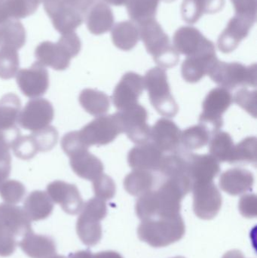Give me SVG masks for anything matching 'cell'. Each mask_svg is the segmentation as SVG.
Wrapping results in <instances>:
<instances>
[{
	"mask_svg": "<svg viewBox=\"0 0 257 258\" xmlns=\"http://www.w3.org/2000/svg\"><path fill=\"white\" fill-rule=\"evenodd\" d=\"M254 19L246 17H235L231 20L229 26L218 40V47L223 53H230L239 45L241 41L247 36L249 28Z\"/></svg>",
	"mask_w": 257,
	"mask_h": 258,
	"instance_id": "obj_23",
	"label": "cell"
},
{
	"mask_svg": "<svg viewBox=\"0 0 257 258\" xmlns=\"http://www.w3.org/2000/svg\"><path fill=\"white\" fill-rule=\"evenodd\" d=\"M93 256L90 250H84L69 254L67 258H93Z\"/></svg>",
	"mask_w": 257,
	"mask_h": 258,
	"instance_id": "obj_49",
	"label": "cell"
},
{
	"mask_svg": "<svg viewBox=\"0 0 257 258\" xmlns=\"http://www.w3.org/2000/svg\"><path fill=\"white\" fill-rule=\"evenodd\" d=\"M143 81L149 101L155 110L164 117H175L179 107L170 92L165 71L158 67L152 68L146 73Z\"/></svg>",
	"mask_w": 257,
	"mask_h": 258,
	"instance_id": "obj_5",
	"label": "cell"
},
{
	"mask_svg": "<svg viewBox=\"0 0 257 258\" xmlns=\"http://www.w3.org/2000/svg\"><path fill=\"white\" fill-rule=\"evenodd\" d=\"M93 189L97 198L106 201L114 198L116 186L114 180L110 176L103 173L93 180Z\"/></svg>",
	"mask_w": 257,
	"mask_h": 258,
	"instance_id": "obj_41",
	"label": "cell"
},
{
	"mask_svg": "<svg viewBox=\"0 0 257 258\" xmlns=\"http://www.w3.org/2000/svg\"><path fill=\"white\" fill-rule=\"evenodd\" d=\"M256 90L251 92L242 88L235 93L233 101L253 117L256 118Z\"/></svg>",
	"mask_w": 257,
	"mask_h": 258,
	"instance_id": "obj_42",
	"label": "cell"
},
{
	"mask_svg": "<svg viewBox=\"0 0 257 258\" xmlns=\"http://www.w3.org/2000/svg\"><path fill=\"white\" fill-rule=\"evenodd\" d=\"M155 183V177L151 171L134 170L125 177L124 187L134 197H140L152 190Z\"/></svg>",
	"mask_w": 257,
	"mask_h": 258,
	"instance_id": "obj_32",
	"label": "cell"
},
{
	"mask_svg": "<svg viewBox=\"0 0 257 258\" xmlns=\"http://www.w3.org/2000/svg\"><path fill=\"white\" fill-rule=\"evenodd\" d=\"M22 251L30 258H48L57 252L54 239L45 235L27 233L18 243Z\"/></svg>",
	"mask_w": 257,
	"mask_h": 258,
	"instance_id": "obj_25",
	"label": "cell"
},
{
	"mask_svg": "<svg viewBox=\"0 0 257 258\" xmlns=\"http://www.w3.org/2000/svg\"><path fill=\"white\" fill-rule=\"evenodd\" d=\"M158 0H128V10L132 19L141 24L153 19Z\"/></svg>",
	"mask_w": 257,
	"mask_h": 258,
	"instance_id": "obj_36",
	"label": "cell"
},
{
	"mask_svg": "<svg viewBox=\"0 0 257 258\" xmlns=\"http://www.w3.org/2000/svg\"><path fill=\"white\" fill-rule=\"evenodd\" d=\"M12 171V161L0 162V186L7 180Z\"/></svg>",
	"mask_w": 257,
	"mask_h": 258,
	"instance_id": "obj_47",
	"label": "cell"
},
{
	"mask_svg": "<svg viewBox=\"0 0 257 258\" xmlns=\"http://www.w3.org/2000/svg\"><path fill=\"white\" fill-rule=\"evenodd\" d=\"M31 135L36 141L39 152H48L52 150L58 140L57 129L51 125L33 132Z\"/></svg>",
	"mask_w": 257,
	"mask_h": 258,
	"instance_id": "obj_40",
	"label": "cell"
},
{
	"mask_svg": "<svg viewBox=\"0 0 257 258\" xmlns=\"http://www.w3.org/2000/svg\"><path fill=\"white\" fill-rule=\"evenodd\" d=\"M0 229L17 237H24L33 231L31 221L24 209L15 205L0 204Z\"/></svg>",
	"mask_w": 257,
	"mask_h": 258,
	"instance_id": "obj_17",
	"label": "cell"
},
{
	"mask_svg": "<svg viewBox=\"0 0 257 258\" xmlns=\"http://www.w3.org/2000/svg\"><path fill=\"white\" fill-rule=\"evenodd\" d=\"M233 103L230 91L224 88L212 89L202 104V113L199 123L205 125L213 135L220 132L223 125V114Z\"/></svg>",
	"mask_w": 257,
	"mask_h": 258,
	"instance_id": "obj_8",
	"label": "cell"
},
{
	"mask_svg": "<svg viewBox=\"0 0 257 258\" xmlns=\"http://www.w3.org/2000/svg\"><path fill=\"white\" fill-rule=\"evenodd\" d=\"M18 245L17 238L0 229V256L1 257H9L12 255L16 250Z\"/></svg>",
	"mask_w": 257,
	"mask_h": 258,
	"instance_id": "obj_45",
	"label": "cell"
},
{
	"mask_svg": "<svg viewBox=\"0 0 257 258\" xmlns=\"http://www.w3.org/2000/svg\"><path fill=\"white\" fill-rule=\"evenodd\" d=\"M81 43L75 32L61 35L56 43L45 41L35 50V57L44 66L55 71H65L70 64L72 57L79 54Z\"/></svg>",
	"mask_w": 257,
	"mask_h": 258,
	"instance_id": "obj_3",
	"label": "cell"
},
{
	"mask_svg": "<svg viewBox=\"0 0 257 258\" xmlns=\"http://www.w3.org/2000/svg\"><path fill=\"white\" fill-rule=\"evenodd\" d=\"M47 194L53 203L60 205L68 215H78L82 209L84 202L75 184L55 180L47 186Z\"/></svg>",
	"mask_w": 257,
	"mask_h": 258,
	"instance_id": "obj_16",
	"label": "cell"
},
{
	"mask_svg": "<svg viewBox=\"0 0 257 258\" xmlns=\"http://www.w3.org/2000/svg\"><path fill=\"white\" fill-rule=\"evenodd\" d=\"M12 150L16 157L23 160L33 159L38 153L37 146L32 135L17 137L12 144Z\"/></svg>",
	"mask_w": 257,
	"mask_h": 258,
	"instance_id": "obj_38",
	"label": "cell"
},
{
	"mask_svg": "<svg viewBox=\"0 0 257 258\" xmlns=\"http://www.w3.org/2000/svg\"><path fill=\"white\" fill-rule=\"evenodd\" d=\"M25 194V186L18 180H7L0 186V197L8 204L21 203Z\"/></svg>",
	"mask_w": 257,
	"mask_h": 258,
	"instance_id": "obj_39",
	"label": "cell"
},
{
	"mask_svg": "<svg viewBox=\"0 0 257 258\" xmlns=\"http://www.w3.org/2000/svg\"><path fill=\"white\" fill-rule=\"evenodd\" d=\"M220 189L231 196L250 192L254 184L253 173L245 168H234L222 173L219 180Z\"/></svg>",
	"mask_w": 257,
	"mask_h": 258,
	"instance_id": "obj_21",
	"label": "cell"
},
{
	"mask_svg": "<svg viewBox=\"0 0 257 258\" xmlns=\"http://www.w3.org/2000/svg\"><path fill=\"white\" fill-rule=\"evenodd\" d=\"M144 90L143 78L134 72L124 74L112 95L113 104L119 111L138 104Z\"/></svg>",
	"mask_w": 257,
	"mask_h": 258,
	"instance_id": "obj_15",
	"label": "cell"
},
{
	"mask_svg": "<svg viewBox=\"0 0 257 258\" xmlns=\"http://www.w3.org/2000/svg\"><path fill=\"white\" fill-rule=\"evenodd\" d=\"M60 144H61L63 152L69 157L78 150H82V149H89L81 142L78 131H74V132L66 134L62 138Z\"/></svg>",
	"mask_w": 257,
	"mask_h": 258,
	"instance_id": "obj_43",
	"label": "cell"
},
{
	"mask_svg": "<svg viewBox=\"0 0 257 258\" xmlns=\"http://www.w3.org/2000/svg\"><path fill=\"white\" fill-rule=\"evenodd\" d=\"M181 133L174 121L161 118L151 128L150 140L163 153H170L179 150Z\"/></svg>",
	"mask_w": 257,
	"mask_h": 258,
	"instance_id": "obj_19",
	"label": "cell"
},
{
	"mask_svg": "<svg viewBox=\"0 0 257 258\" xmlns=\"http://www.w3.org/2000/svg\"><path fill=\"white\" fill-rule=\"evenodd\" d=\"M93 258H123V257L116 251H106L94 254Z\"/></svg>",
	"mask_w": 257,
	"mask_h": 258,
	"instance_id": "obj_48",
	"label": "cell"
},
{
	"mask_svg": "<svg viewBox=\"0 0 257 258\" xmlns=\"http://www.w3.org/2000/svg\"><path fill=\"white\" fill-rule=\"evenodd\" d=\"M86 24L91 33L101 35L111 27L113 16L110 8L103 3H95L86 14Z\"/></svg>",
	"mask_w": 257,
	"mask_h": 258,
	"instance_id": "obj_28",
	"label": "cell"
},
{
	"mask_svg": "<svg viewBox=\"0 0 257 258\" xmlns=\"http://www.w3.org/2000/svg\"><path fill=\"white\" fill-rule=\"evenodd\" d=\"M21 101L19 97L14 93H9L0 99V132L19 135L18 128V117L21 112Z\"/></svg>",
	"mask_w": 257,
	"mask_h": 258,
	"instance_id": "obj_24",
	"label": "cell"
},
{
	"mask_svg": "<svg viewBox=\"0 0 257 258\" xmlns=\"http://www.w3.org/2000/svg\"><path fill=\"white\" fill-rule=\"evenodd\" d=\"M164 153L152 142L138 144L128 155L129 166L134 170L159 171L164 159Z\"/></svg>",
	"mask_w": 257,
	"mask_h": 258,
	"instance_id": "obj_18",
	"label": "cell"
},
{
	"mask_svg": "<svg viewBox=\"0 0 257 258\" xmlns=\"http://www.w3.org/2000/svg\"><path fill=\"white\" fill-rule=\"evenodd\" d=\"M16 81L23 95L33 99L46 93L49 87V74L44 65L36 61L30 68L18 71Z\"/></svg>",
	"mask_w": 257,
	"mask_h": 258,
	"instance_id": "obj_13",
	"label": "cell"
},
{
	"mask_svg": "<svg viewBox=\"0 0 257 258\" xmlns=\"http://www.w3.org/2000/svg\"><path fill=\"white\" fill-rule=\"evenodd\" d=\"M6 0H0V24L9 20L6 15Z\"/></svg>",
	"mask_w": 257,
	"mask_h": 258,
	"instance_id": "obj_50",
	"label": "cell"
},
{
	"mask_svg": "<svg viewBox=\"0 0 257 258\" xmlns=\"http://www.w3.org/2000/svg\"><path fill=\"white\" fill-rule=\"evenodd\" d=\"M212 136V134L205 125L199 123L182 132L181 144L185 150H198L205 147Z\"/></svg>",
	"mask_w": 257,
	"mask_h": 258,
	"instance_id": "obj_34",
	"label": "cell"
},
{
	"mask_svg": "<svg viewBox=\"0 0 257 258\" xmlns=\"http://www.w3.org/2000/svg\"><path fill=\"white\" fill-rule=\"evenodd\" d=\"M185 232L181 214L141 221L137 229L139 239L154 248H163L178 242Z\"/></svg>",
	"mask_w": 257,
	"mask_h": 258,
	"instance_id": "obj_1",
	"label": "cell"
},
{
	"mask_svg": "<svg viewBox=\"0 0 257 258\" xmlns=\"http://www.w3.org/2000/svg\"><path fill=\"white\" fill-rule=\"evenodd\" d=\"M191 191L193 210L196 216L202 220L215 218L221 209L223 199L214 182L193 183Z\"/></svg>",
	"mask_w": 257,
	"mask_h": 258,
	"instance_id": "obj_11",
	"label": "cell"
},
{
	"mask_svg": "<svg viewBox=\"0 0 257 258\" xmlns=\"http://www.w3.org/2000/svg\"><path fill=\"white\" fill-rule=\"evenodd\" d=\"M222 258H245L241 251L238 250H231L226 252Z\"/></svg>",
	"mask_w": 257,
	"mask_h": 258,
	"instance_id": "obj_51",
	"label": "cell"
},
{
	"mask_svg": "<svg viewBox=\"0 0 257 258\" xmlns=\"http://www.w3.org/2000/svg\"><path fill=\"white\" fill-rule=\"evenodd\" d=\"M52 104L45 98H33L20 112L18 124L21 128L31 132L49 126L54 119Z\"/></svg>",
	"mask_w": 257,
	"mask_h": 258,
	"instance_id": "obj_12",
	"label": "cell"
},
{
	"mask_svg": "<svg viewBox=\"0 0 257 258\" xmlns=\"http://www.w3.org/2000/svg\"><path fill=\"white\" fill-rule=\"evenodd\" d=\"M19 135H10V134L3 133L0 132V162H6V161H12L10 150L12 147V144L14 140Z\"/></svg>",
	"mask_w": 257,
	"mask_h": 258,
	"instance_id": "obj_46",
	"label": "cell"
},
{
	"mask_svg": "<svg viewBox=\"0 0 257 258\" xmlns=\"http://www.w3.org/2000/svg\"><path fill=\"white\" fill-rule=\"evenodd\" d=\"M48 258H67L63 255H57V254H54V255L51 256V257Z\"/></svg>",
	"mask_w": 257,
	"mask_h": 258,
	"instance_id": "obj_52",
	"label": "cell"
},
{
	"mask_svg": "<svg viewBox=\"0 0 257 258\" xmlns=\"http://www.w3.org/2000/svg\"><path fill=\"white\" fill-rule=\"evenodd\" d=\"M81 214L77 219L76 232L84 245L95 246L102 239L101 221L107 215L105 201L94 197L83 205Z\"/></svg>",
	"mask_w": 257,
	"mask_h": 258,
	"instance_id": "obj_6",
	"label": "cell"
},
{
	"mask_svg": "<svg viewBox=\"0 0 257 258\" xmlns=\"http://www.w3.org/2000/svg\"><path fill=\"white\" fill-rule=\"evenodd\" d=\"M223 4V0H184L183 17L188 22H196L205 13L218 12Z\"/></svg>",
	"mask_w": 257,
	"mask_h": 258,
	"instance_id": "obj_31",
	"label": "cell"
},
{
	"mask_svg": "<svg viewBox=\"0 0 257 258\" xmlns=\"http://www.w3.org/2000/svg\"><path fill=\"white\" fill-rule=\"evenodd\" d=\"M234 147L233 140L229 133L218 132L214 134L210 140V154L219 162H229Z\"/></svg>",
	"mask_w": 257,
	"mask_h": 258,
	"instance_id": "obj_33",
	"label": "cell"
},
{
	"mask_svg": "<svg viewBox=\"0 0 257 258\" xmlns=\"http://www.w3.org/2000/svg\"><path fill=\"white\" fill-rule=\"evenodd\" d=\"M175 49L187 57L216 54L215 47L196 29L184 27L174 38Z\"/></svg>",
	"mask_w": 257,
	"mask_h": 258,
	"instance_id": "obj_14",
	"label": "cell"
},
{
	"mask_svg": "<svg viewBox=\"0 0 257 258\" xmlns=\"http://www.w3.org/2000/svg\"><path fill=\"white\" fill-rule=\"evenodd\" d=\"M140 36L148 52L157 64L162 68H172L178 64L179 53L170 44L168 36L154 19L140 24Z\"/></svg>",
	"mask_w": 257,
	"mask_h": 258,
	"instance_id": "obj_4",
	"label": "cell"
},
{
	"mask_svg": "<svg viewBox=\"0 0 257 258\" xmlns=\"http://www.w3.org/2000/svg\"><path fill=\"white\" fill-rule=\"evenodd\" d=\"M229 163L231 165H256V138L247 137L234 147Z\"/></svg>",
	"mask_w": 257,
	"mask_h": 258,
	"instance_id": "obj_35",
	"label": "cell"
},
{
	"mask_svg": "<svg viewBox=\"0 0 257 258\" xmlns=\"http://www.w3.org/2000/svg\"><path fill=\"white\" fill-rule=\"evenodd\" d=\"M174 258H185V257H181V256H178V257H174Z\"/></svg>",
	"mask_w": 257,
	"mask_h": 258,
	"instance_id": "obj_53",
	"label": "cell"
},
{
	"mask_svg": "<svg viewBox=\"0 0 257 258\" xmlns=\"http://www.w3.org/2000/svg\"><path fill=\"white\" fill-rule=\"evenodd\" d=\"M217 60L216 54L187 57L182 64L183 78L187 83H198L208 75L211 67Z\"/></svg>",
	"mask_w": 257,
	"mask_h": 258,
	"instance_id": "obj_27",
	"label": "cell"
},
{
	"mask_svg": "<svg viewBox=\"0 0 257 258\" xmlns=\"http://www.w3.org/2000/svg\"><path fill=\"white\" fill-rule=\"evenodd\" d=\"M210 78L228 90L237 87L256 86V65L247 67L238 62L226 63L217 60L208 72Z\"/></svg>",
	"mask_w": 257,
	"mask_h": 258,
	"instance_id": "obj_7",
	"label": "cell"
},
{
	"mask_svg": "<svg viewBox=\"0 0 257 258\" xmlns=\"http://www.w3.org/2000/svg\"><path fill=\"white\" fill-rule=\"evenodd\" d=\"M20 59L18 50L7 47L0 48V78L11 80L18 74Z\"/></svg>",
	"mask_w": 257,
	"mask_h": 258,
	"instance_id": "obj_37",
	"label": "cell"
},
{
	"mask_svg": "<svg viewBox=\"0 0 257 258\" xmlns=\"http://www.w3.org/2000/svg\"><path fill=\"white\" fill-rule=\"evenodd\" d=\"M119 119L122 133L137 144L149 142L151 128L147 123L148 113L140 104L115 113Z\"/></svg>",
	"mask_w": 257,
	"mask_h": 258,
	"instance_id": "obj_10",
	"label": "cell"
},
{
	"mask_svg": "<svg viewBox=\"0 0 257 258\" xmlns=\"http://www.w3.org/2000/svg\"><path fill=\"white\" fill-rule=\"evenodd\" d=\"M27 34L19 20L9 19L0 24V48L19 50L25 45Z\"/></svg>",
	"mask_w": 257,
	"mask_h": 258,
	"instance_id": "obj_30",
	"label": "cell"
},
{
	"mask_svg": "<svg viewBox=\"0 0 257 258\" xmlns=\"http://www.w3.org/2000/svg\"><path fill=\"white\" fill-rule=\"evenodd\" d=\"M69 165L76 175L90 181L104 173V164L99 158L91 153L89 149H82L71 155Z\"/></svg>",
	"mask_w": 257,
	"mask_h": 258,
	"instance_id": "obj_22",
	"label": "cell"
},
{
	"mask_svg": "<svg viewBox=\"0 0 257 258\" xmlns=\"http://www.w3.org/2000/svg\"><path fill=\"white\" fill-rule=\"evenodd\" d=\"M23 209L30 221H42L51 215L54 203L46 192L35 190L26 198Z\"/></svg>",
	"mask_w": 257,
	"mask_h": 258,
	"instance_id": "obj_26",
	"label": "cell"
},
{
	"mask_svg": "<svg viewBox=\"0 0 257 258\" xmlns=\"http://www.w3.org/2000/svg\"><path fill=\"white\" fill-rule=\"evenodd\" d=\"M238 209L243 216L247 218L256 217V197L255 194H247L240 199Z\"/></svg>",
	"mask_w": 257,
	"mask_h": 258,
	"instance_id": "obj_44",
	"label": "cell"
},
{
	"mask_svg": "<svg viewBox=\"0 0 257 258\" xmlns=\"http://www.w3.org/2000/svg\"><path fill=\"white\" fill-rule=\"evenodd\" d=\"M220 162L211 154L188 153V174L192 183L214 181L220 173Z\"/></svg>",
	"mask_w": 257,
	"mask_h": 258,
	"instance_id": "obj_20",
	"label": "cell"
},
{
	"mask_svg": "<svg viewBox=\"0 0 257 258\" xmlns=\"http://www.w3.org/2000/svg\"><path fill=\"white\" fill-rule=\"evenodd\" d=\"M78 132L81 142L88 148L107 145L122 133L116 114L98 116Z\"/></svg>",
	"mask_w": 257,
	"mask_h": 258,
	"instance_id": "obj_9",
	"label": "cell"
},
{
	"mask_svg": "<svg viewBox=\"0 0 257 258\" xmlns=\"http://www.w3.org/2000/svg\"><path fill=\"white\" fill-rule=\"evenodd\" d=\"M78 101L87 113L97 117L103 116L110 110V97L96 89H85L81 91Z\"/></svg>",
	"mask_w": 257,
	"mask_h": 258,
	"instance_id": "obj_29",
	"label": "cell"
},
{
	"mask_svg": "<svg viewBox=\"0 0 257 258\" xmlns=\"http://www.w3.org/2000/svg\"><path fill=\"white\" fill-rule=\"evenodd\" d=\"M96 0H43L44 9L60 34L72 33L84 21Z\"/></svg>",
	"mask_w": 257,
	"mask_h": 258,
	"instance_id": "obj_2",
	"label": "cell"
}]
</instances>
